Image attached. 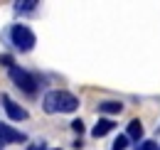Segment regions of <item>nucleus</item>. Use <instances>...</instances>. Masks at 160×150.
Masks as SVG:
<instances>
[{
    "label": "nucleus",
    "instance_id": "1",
    "mask_svg": "<svg viewBox=\"0 0 160 150\" xmlns=\"http://www.w3.org/2000/svg\"><path fill=\"white\" fill-rule=\"evenodd\" d=\"M42 108L47 113H74L79 108V98L74 94H69V91L54 89V91H47V94H44Z\"/></svg>",
    "mask_w": 160,
    "mask_h": 150
},
{
    "label": "nucleus",
    "instance_id": "14",
    "mask_svg": "<svg viewBox=\"0 0 160 150\" xmlns=\"http://www.w3.org/2000/svg\"><path fill=\"white\" fill-rule=\"evenodd\" d=\"M30 150H47V145H44V143H40V145H30Z\"/></svg>",
    "mask_w": 160,
    "mask_h": 150
},
{
    "label": "nucleus",
    "instance_id": "15",
    "mask_svg": "<svg viewBox=\"0 0 160 150\" xmlns=\"http://www.w3.org/2000/svg\"><path fill=\"white\" fill-rule=\"evenodd\" d=\"M0 150H2V140H0Z\"/></svg>",
    "mask_w": 160,
    "mask_h": 150
},
{
    "label": "nucleus",
    "instance_id": "2",
    "mask_svg": "<svg viewBox=\"0 0 160 150\" xmlns=\"http://www.w3.org/2000/svg\"><path fill=\"white\" fill-rule=\"evenodd\" d=\"M10 42H12V47L15 49H20V52H30L32 47H35V32L27 27V25H12L10 27Z\"/></svg>",
    "mask_w": 160,
    "mask_h": 150
},
{
    "label": "nucleus",
    "instance_id": "12",
    "mask_svg": "<svg viewBox=\"0 0 160 150\" xmlns=\"http://www.w3.org/2000/svg\"><path fill=\"white\" fill-rule=\"evenodd\" d=\"M138 150H160L158 143H153V140H143V143H138Z\"/></svg>",
    "mask_w": 160,
    "mask_h": 150
},
{
    "label": "nucleus",
    "instance_id": "7",
    "mask_svg": "<svg viewBox=\"0 0 160 150\" xmlns=\"http://www.w3.org/2000/svg\"><path fill=\"white\" fill-rule=\"evenodd\" d=\"M128 140H136V143H143V123H140L138 118H133L131 123H128Z\"/></svg>",
    "mask_w": 160,
    "mask_h": 150
},
{
    "label": "nucleus",
    "instance_id": "11",
    "mask_svg": "<svg viewBox=\"0 0 160 150\" xmlns=\"http://www.w3.org/2000/svg\"><path fill=\"white\" fill-rule=\"evenodd\" d=\"M0 64L8 67V69H12V67H15V59H12L10 54H0Z\"/></svg>",
    "mask_w": 160,
    "mask_h": 150
},
{
    "label": "nucleus",
    "instance_id": "13",
    "mask_svg": "<svg viewBox=\"0 0 160 150\" xmlns=\"http://www.w3.org/2000/svg\"><path fill=\"white\" fill-rule=\"evenodd\" d=\"M72 131H74V133H79V135L84 133V123H81V118H77V121H72Z\"/></svg>",
    "mask_w": 160,
    "mask_h": 150
},
{
    "label": "nucleus",
    "instance_id": "10",
    "mask_svg": "<svg viewBox=\"0 0 160 150\" xmlns=\"http://www.w3.org/2000/svg\"><path fill=\"white\" fill-rule=\"evenodd\" d=\"M126 148H128V135H118L111 145V150H126Z\"/></svg>",
    "mask_w": 160,
    "mask_h": 150
},
{
    "label": "nucleus",
    "instance_id": "3",
    "mask_svg": "<svg viewBox=\"0 0 160 150\" xmlns=\"http://www.w3.org/2000/svg\"><path fill=\"white\" fill-rule=\"evenodd\" d=\"M10 79L15 81V86L22 89L25 94H35V91H37V79L30 74V72L20 69V67H12V69H10Z\"/></svg>",
    "mask_w": 160,
    "mask_h": 150
},
{
    "label": "nucleus",
    "instance_id": "16",
    "mask_svg": "<svg viewBox=\"0 0 160 150\" xmlns=\"http://www.w3.org/2000/svg\"><path fill=\"white\" fill-rule=\"evenodd\" d=\"M57 150H59V148H57Z\"/></svg>",
    "mask_w": 160,
    "mask_h": 150
},
{
    "label": "nucleus",
    "instance_id": "8",
    "mask_svg": "<svg viewBox=\"0 0 160 150\" xmlns=\"http://www.w3.org/2000/svg\"><path fill=\"white\" fill-rule=\"evenodd\" d=\"M123 111V103L121 101H101L99 103V113H108V116H116Z\"/></svg>",
    "mask_w": 160,
    "mask_h": 150
},
{
    "label": "nucleus",
    "instance_id": "5",
    "mask_svg": "<svg viewBox=\"0 0 160 150\" xmlns=\"http://www.w3.org/2000/svg\"><path fill=\"white\" fill-rule=\"evenodd\" d=\"M0 140H2V145H8V143H25L27 135H25L22 131L10 128L8 123H0Z\"/></svg>",
    "mask_w": 160,
    "mask_h": 150
},
{
    "label": "nucleus",
    "instance_id": "9",
    "mask_svg": "<svg viewBox=\"0 0 160 150\" xmlns=\"http://www.w3.org/2000/svg\"><path fill=\"white\" fill-rule=\"evenodd\" d=\"M37 5L40 2H35V0H22V2H15V10L18 12H35Z\"/></svg>",
    "mask_w": 160,
    "mask_h": 150
},
{
    "label": "nucleus",
    "instance_id": "6",
    "mask_svg": "<svg viewBox=\"0 0 160 150\" xmlns=\"http://www.w3.org/2000/svg\"><path fill=\"white\" fill-rule=\"evenodd\" d=\"M116 128V123L111 121V118H99V123L94 126V131H91V135L94 138H103V135H108V133Z\"/></svg>",
    "mask_w": 160,
    "mask_h": 150
},
{
    "label": "nucleus",
    "instance_id": "4",
    "mask_svg": "<svg viewBox=\"0 0 160 150\" xmlns=\"http://www.w3.org/2000/svg\"><path fill=\"white\" fill-rule=\"evenodd\" d=\"M2 108H5V113H8L10 121H25V118H27V111L22 108L20 103H15L10 96H2Z\"/></svg>",
    "mask_w": 160,
    "mask_h": 150
}]
</instances>
